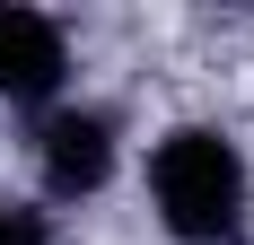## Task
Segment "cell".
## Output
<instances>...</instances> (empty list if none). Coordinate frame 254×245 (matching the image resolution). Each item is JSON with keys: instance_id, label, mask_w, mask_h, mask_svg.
Segmentation results:
<instances>
[{"instance_id": "cell-1", "label": "cell", "mask_w": 254, "mask_h": 245, "mask_svg": "<svg viewBox=\"0 0 254 245\" xmlns=\"http://www.w3.org/2000/svg\"><path fill=\"white\" fill-rule=\"evenodd\" d=\"M149 201L158 228L176 245H237L246 228V158H237L228 131L210 122H184L149 149Z\"/></svg>"}, {"instance_id": "cell-2", "label": "cell", "mask_w": 254, "mask_h": 245, "mask_svg": "<svg viewBox=\"0 0 254 245\" xmlns=\"http://www.w3.org/2000/svg\"><path fill=\"white\" fill-rule=\"evenodd\" d=\"M35 167H44L53 201H79L114 175V114L105 105H53L35 122Z\"/></svg>"}, {"instance_id": "cell-3", "label": "cell", "mask_w": 254, "mask_h": 245, "mask_svg": "<svg viewBox=\"0 0 254 245\" xmlns=\"http://www.w3.org/2000/svg\"><path fill=\"white\" fill-rule=\"evenodd\" d=\"M70 88V35L44 9H0V97L9 105H53Z\"/></svg>"}, {"instance_id": "cell-4", "label": "cell", "mask_w": 254, "mask_h": 245, "mask_svg": "<svg viewBox=\"0 0 254 245\" xmlns=\"http://www.w3.org/2000/svg\"><path fill=\"white\" fill-rule=\"evenodd\" d=\"M0 245H53V219L35 201H0Z\"/></svg>"}]
</instances>
